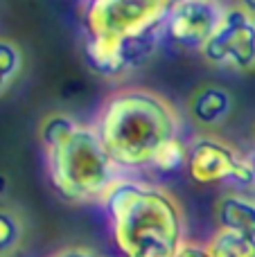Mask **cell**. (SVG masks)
<instances>
[{
    "mask_svg": "<svg viewBox=\"0 0 255 257\" xmlns=\"http://www.w3.org/2000/svg\"><path fill=\"white\" fill-rule=\"evenodd\" d=\"M253 140H255V126H253Z\"/></svg>",
    "mask_w": 255,
    "mask_h": 257,
    "instance_id": "ac0fdd59",
    "label": "cell"
},
{
    "mask_svg": "<svg viewBox=\"0 0 255 257\" xmlns=\"http://www.w3.org/2000/svg\"><path fill=\"white\" fill-rule=\"evenodd\" d=\"M203 59L212 66L235 70L255 68V16L242 7H224L219 25L201 50Z\"/></svg>",
    "mask_w": 255,
    "mask_h": 257,
    "instance_id": "8992f818",
    "label": "cell"
},
{
    "mask_svg": "<svg viewBox=\"0 0 255 257\" xmlns=\"http://www.w3.org/2000/svg\"><path fill=\"white\" fill-rule=\"evenodd\" d=\"M5 192H7V176L0 174V194H5Z\"/></svg>",
    "mask_w": 255,
    "mask_h": 257,
    "instance_id": "e0dca14e",
    "label": "cell"
},
{
    "mask_svg": "<svg viewBox=\"0 0 255 257\" xmlns=\"http://www.w3.org/2000/svg\"><path fill=\"white\" fill-rule=\"evenodd\" d=\"M25 223L16 208L0 203V257H12L21 248Z\"/></svg>",
    "mask_w": 255,
    "mask_h": 257,
    "instance_id": "30bf717a",
    "label": "cell"
},
{
    "mask_svg": "<svg viewBox=\"0 0 255 257\" xmlns=\"http://www.w3.org/2000/svg\"><path fill=\"white\" fill-rule=\"evenodd\" d=\"M45 257H106V255L90 248V246H63V248L54 250V253Z\"/></svg>",
    "mask_w": 255,
    "mask_h": 257,
    "instance_id": "5bb4252c",
    "label": "cell"
},
{
    "mask_svg": "<svg viewBox=\"0 0 255 257\" xmlns=\"http://www.w3.org/2000/svg\"><path fill=\"white\" fill-rule=\"evenodd\" d=\"M212 257H255V239L230 230H217L208 241Z\"/></svg>",
    "mask_w": 255,
    "mask_h": 257,
    "instance_id": "8fae6325",
    "label": "cell"
},
{
    "mask_svg": "<svg viewBox=\"0 0 255 257\" xmlns=\"http://www.w3.org/2000/svg\"><path fill=\"white\" fill-rule=\"evenodd\" d=\"M21 70H23V52L18 48V43L0 36V75L14 84L18 79V75H21Z\"/></svg>",
    "mask_w": 255,
    "mask_h": 257,
    "instance_id": "4fadbf2b",
    "label": "cell"
},
{
    "mask_svg": "<svg viewBox=\"0 0 255 257\" xmlns=\"http://www.w3.org/2000/svg\"><path fill=\"white\" fill-rule=\"evenodd\" d=\"M224 16V7L217 0H179L170 9L165 21V41L181 50H197L210 41Z\"/></svg>",
    "mask_w": 255,
    "mask_h": 257,
    "instance_id": "52a82bcc",
    "label": "cell"
},
{
    "mask_svg": "<svg viewBox=\"0 0 255 257\" xmlns=\"http://www.w3.org/2000/svg\"><path fill=\"white\" fill-rule=\"evenodd\" d=\"M43 149L50 185L68 203L102 201L122 178L93 124H77L66 138Z\"/></svg>",
    "mask_w": 255,
    "mask_h": 257,
    "instance_id": "277c9868",
    "label": "cell"
},
{
    "mask_svg": "<svg viewBox=\"0 0 255 257\" xmlns=\"http://www.w3.org/2000/svg\"><path fill=\"white\" fill-rule=\"evenodd\" d=\"M188 174L199 185L233 183L237 187H255V163L242 158L219 138H197L190 145Z\"/></svg>",
    "mask_w": 255,
    "mask_h": 257,
    "instance_id": "5b68a950",
    "label": "cell"
},
{
    "mask_svg": "<svg viewBox=\"0 0 255 257\" xmlns=\"http://www.w3.org/2000/svg\"><path fill=\"white\" fill-rule=\"evenodd\" d=\"M215 219L219 230H230L255 239V199L239 192L219 196L215 205Z\"/></svg>",
    "mask_w": 255,
    "mask_h": 257,
    "instance_id": "9c48e42d",
    "label": "cell"
},
{
    "mask_svg": "<svg viewBox=\"0 0 255 257\" xmlns=\"http://www.w3.org/2000/svg\"><path fill=\"white\" fill-rule=\"evenodd\" d=\"M176 257H212L208 250V244H199V241H185Z\"/></svg>",
    "mask_w": 255,
    "mask_h": 257,
    "instance_id": "9a60e30c",
    "label": "cell"
},
{
    "mask_svg": "<svg viewBox=\"0 0 255 257\" xmlns=\"http://www.w3.org/2000/svg\"><path fill=\"white\" fill-rule=\"evenodd\" d=\"M108 237L120 257H176L185 244V214L170 190L117 178L102 199Z\"/></svg>",
    "mask_w": 255,
    "mask_h": 257,
    "instance_id": "6da1fadb",
    "label": "cell"
},
{
    "mask_svg": "<svg viewBox=\"0 0 255 257\" xmlns=\"http://www.w3.org/2000/svg\"><path fill=\"white\" fill-rule=\"evenodd\" d=\"M93 126L120 172L149 169L158 149L181 136L176 108L147 88H117L106 95Z\"/></svg>",
    "mask_w": 255,
    "mask_h": 257,
    "instance_id": "7a4b0ae2",
    "label": "cell"
},
{
    "mask_svg": "<svg viewBox=\"0 0 255 257\" xmlns=\"http://www.w3.org/2000/svg\"><path fill=\"white\" fill-rule=\"evenodd\" d=\"M188 156H190V147L185 145L179 136V138H174V140L165 142V145L158 149V154L154 156V163L149 169L163 174V176H170V174L188 167Z\"/></svg>",
    "mask_w": 255,
    "mask_h": 257,
    "instance_id": "7c38bea8",
    "label": "cell"
},
{
    "mask_svg": "<svg viewBox=\"0 0 255 257\" xmlns=\"http://www.w3.org/2000/svg\"><path fill=\"white\" fill-rule=\"evenodd\" d=\"M237 3L244 12H248L251 16H255V0H237Z\"/></svg>",
    "mask_w": 255,
    "mask_h": 257,
    "instance_id": "2e32d148",
    "label": "cell"
},
{
    "mask_svg": "<svg viewBox=\"0 0 255 257\" xmlns=\"http://www.w3.org/2000/svg\"><path fill=\"white\" fill-rule=\"evenodd\" d=\"M179 0H86L84 59L99 77L124 75L122 43L152 32H165L170 9Z\"/></svg>",
    "mask_w": 255,
    "mask_h": 257,
    "instance_id": "3957f363",
    "label": "cell"
},
{
    "mask_svg": "<svg viewBox=\"0 0 255 257\" xmlns=\"http://www.w3.org/2000/svg\"><path fill=\"white\" fill-rule=\"evenodd\" d=\"M190 115L203 126H217L233 111V95L219 84H203L190 95Z\"/></svg>",
    "mask_w": 255,
    "mask_h": 257,
    "instance_id": "ba28073f",
    "label": "cell"
}]
</instances>
